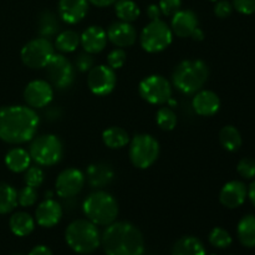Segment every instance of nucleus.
<instances>
[{
	"instance_id": "393cba45",
	"label": "nucleus",
	"mask_w": 255,
	"mask_h": 255,
	"mask_svg": "<svg viewBox=\"0 0 255 255\" xmlns=\"http://www.w3.org/2000/svg\"><path fill=\"white\" fill-rule=\"evenodd\" d=\"M172 255H206V248L196 237H182L173 246Z\"/></svg>"
},
{
	"instance_id": "f03ea898",
	"label": "nucleus",
	"mask_w": 255,
	"mask_h": 255,
	"mask_svg": "<svg viewBox=\"0 0 255 255\" xmlns=\"http://www.w3.org/2000/svg\"><path fill=\"white\" fill-rule=\"evenodd\" d=\"M101 244L106 255H142L144 252L141 231L128 222H114L107 226Z\"/></svg>"
},
{
	"instance_id": "9d476101",
	"label": "nucleus",
	"mask_w": 255,
	"mask_h": 255,
	"mask_svg": "<svg viewBox=\"0 0 255 255\" xmlns=\"http://www.w3.org/2000/svg\"><path fill=\"white\" fill-rule=\"evenodd\" d=\"M142 99L151 105H163L172 97L171 82L162 75H149L144 77L138 86Z\"/></svg>"
},
{
	"instance_id": "dca6fc26",
	"label": "nucleus",
	"mask_w": 255,
	"mask_h": 255,
	"mask_svg": "<svg viewBox=\"0 0 255 255\" xmlns=\"http://www.w3.org/2000/svg\"><path fill=\"white\" fill-rule=\"evenodd\" d=\"M107 39L117 47H128L136 42L137 32L131 22L116 21L110 25Z\"/></svg>"
},
{
	"instance_id": "423d86ee",
	"label": "nucleus",
	"mask_w": 255,
	"mask_h": 255,
	"mask_svg": "<svg viewBox=\"0 0 255 255\" xmlns=\"http://www.w3.org/2000/svg\"><path fill=\"white\" fill-rule=\"evenodd\" d=\"M29 153L39 166L50 167L61 161L64 146L61 139L55 134H44L32 141Z\"/></svg>"
},
{
	"instance_id": "9b49d317",
	"label": "nucleus",
	"mask_w": 255,
	"mask_h": 255,
	"mask_svg": "<svg viewBox=\"0 0 255 255\" xmlns=\"http://www.w3.org/2000/svg\"><path fill=\"white\" fill-rule=\"evenodd\" d=\"M47 76L57 90H66L75 81V69L71 62L61 54H54L46 65Z\"/></svg>"
},
{
	"instance_id": "79ce46f5",
	"label": "nucleus",
	"mask_w": 255,
	"mask_h": 255,
	"mask_svg": "<svg viewBox=\"0 0 255 255\" xmlns=\"http://www.w3.org/2000/svg\"><path fill=\"white\" fill-rule=\"evenodd\" d=\"M233 12V5L228 1V0H219L217 1L216 6H214V14L221 19H226V17L231 16Z\"/></svg>"
},
{
	"instance_id": "2eb2a0df",
	"label": "nucleus",
	"mask_w": 255,
	"mask_h": 255,
	"mask_svg": "<svg viewBox=\"0 0 255 255\" xmlns=\"http://www.w3.org/2000/svg\"><path fill=\"white\" fill-rule=\"evenodd\" d=\"M62 218V207L57 201L46 198L37 206L35 212V219L37 224L44 228H52Z\"/></svg>"
},
{
	"instance_id": "aec40b11",
	"label": "nucleus",
	"mask_w": 255,
	"mask_h": 255,
	"mask_svg": "<svg viewBox=\"0 0 255 255\" xmlns=\"http://www.w3.org/2000/svg\"><path fill=\"white\" fill-rule=\"evenodd\" d=\"M198 27V17L192 10H179L172 17L171 30L178 37H189Z\"/></svg>"
},
{
	"instance_id": "1a4fd4ad",
	"label": "nucleus",
	"mask_w": 255,
	"mask_h": 255,
	"mask_svg": "<svg viewBox=\"0 0 255 255\" xmlns=\"http://www.w3.org/2000/svg\"><path fill=\"white\" fill-rule=\"evenodd\" d=\"M55 54V47L46 37H37L24 45L21 60L30 69H44Z\"/></svg>"
},
{
	"instance_id": "6e6552de",
	"label": "nucleus",
	"mask_w": 255,
	"mask_h": 255,
	"mask_svg": "<svg viewBox=\"0 0 255 255\" xmlns=\"http://www.w3.org/2000/svg\"><path fill=\"white\" fill-rule=\"evenodd\" d=\"M173 40L171 27L163 20H152L143 27L139 36V42L144 51L156 54L166 50Z\"/></svg>"
},
{
	"instance_id": "cd10ccee",
	"label": "nucleus",
	"mask_w": 255,
	"mask_h": 255,
	"mask_svg": "<svg viewBox=\"0 0 255 255\" xmlns=\"http://www.w3.org/2000/svg\"><path fill=\"white\" fill-rule=\"evenodd\" d=\"M219 141H221L223 148L229 152L238 151L242 147V143H243L241 132L237 129V127L231 126V125L224 126L221 129V132H219Z\"/></svg>"
},
{
	"instance_id": "49530a36",
	"label": "nucleus",
	"mask_w": 255,
	"mask_h": 255,
	"mask_svg": "<svg viewBox=\"0 0 255 255\" xmlns=\"http://www.w3.org/2000/svg\"><path fill=\"white\" fill-rule=\"evenodd\" d=\"M91 4H94L95 6L99 7H105V6H110L111 4H114L116 0H89Z\"/></svg>"
},
{
	"instance_id": "a18cd8bd",
	"label": "nucleus",
	"mask_w": 255,
	"mask_h": 255,
	"mask_svg": "<svg viewBox=\"0 0 255 255\" xmlns=\"http://www.w3.org/2000/svg\"><path fill=\"white\" fill-rule=\"evenodd\" d=\"M60 116H61V111H60V109L57 106H52V107H49V109H47L46 119L57 120V119H60Z\"/></svg>"
},
{
	"instance_id": "4be33fe9",
	"label": "nucleus",
	"mask_w": 255,
	"mask_h": 255,
	"mask_svg": "<svg viewBox=\"0 0 255 255\" xmlns=\"http://www.w3.org/2000/svg\"><path fill=\"white\" fill-rule=\"evenodd\" d=\"M115 177L114 168L111 164L105 162H96L87 167L86 177L87 182L92 188H104L107 184L111 183Z\"/></svg>"
},
{
	"instance_id": "09e8293b",
	"label": "nucleus",
	"mask_w": 255,
	"mask_h": 255,
	"mask_svg": "<svg viewBox=\"0 0 255 255\" xmlns=\"http://www.w3.org/2000/svg\"><path fill=\"white\" fill-rule=\"evenodd\" d=\"M191 37H193V40H196V41H202V40L204 39V34L199 27H197V29L192 32Z\"/></svg>"
},
{
	"instance_id": "f257e3e1",
	"label": "nucleus",
	"mask_w": 255,
	"mask_h": 255,
	"mask_svg": "<svg viewBox=\"0 0 255 255\" xmlns=\"http://www.w3.org/2000/svg\"><path fill=\"white\" fill-rule=\"evenodd\" d=\"M40 119L27 106H5L0 109V139L11 144L26 143L34 138Z\"/></svg>"
},
{
	"instance_id": "7ed1b4c3",
	"label": "nucleus",
	"mask_w": 255,
	"mask_h": 255,
	"mask_svg": "<svg viewBox=\"0 0 255 255\" xmlns=\"http://www.w3.org/2000/svg\"><path fill=\"white\" fill-rule=\"evenodd\" d=\"M208 77L209 69L206 62L202 60H184L174 69L172 81L182 94L192 95L206 85Z\"/></svg>"
},
{
	"instance_id": "6ab92c4d",
	"label": "nucleus",
	"mask_w": 255,
	"mask_h": 255,
	"mask_svg": "<svg viewBox=\"0 0 255 255\" xmlns=\"http://www.w3.org/2000/svg\"><path fill=\"white\" fill-rule=\"evenodd\" d=\"M89 11V0H60L59 16L67 24H77Z\"/></svg>"
},
{
	"instance_id": "a878e982",
	"label": "nucleus",
	"mask_w": 255,
	"mask_h": 255,
	"mask_svg": "<svg viewBox=\"0 0 255 255\" xmlns=\"http://www.w3.org/2000/svg\"><path fill=\"white\" fill-rule=\"evenodd\" d=\"M239 242L247 248L255 247V216L248 214L239 221L237 227Z\"/></svg>"
},
{
	"instance_id": "b1692460",
	"label": "nucleus",
	"mask_w": 255,
	"mask_h": 255,
	"mask_svg": "<svg viewBox=\"0 0 255 255\" xmlns=\"http://www.w3.org/2000/svg\"><path fill=\"white\" fill-rule=\"evenodd\" d=\"M9 227L15 236L26 237L34 231L35 221L26 212H16L10 217Z\"/></svg>"
},
{
	"instance_id": "ddd939ff",
	"label": "nucleus",
	"mask_w": 255,
	"mask_h": 255,
	"mask_svg": "<svg viewBox=\"0 0 255 255\" xmlns=\"http://www.w3.org/2000/svg\"><path fill=\"white\" fill-rule=\"evenodd\" d=\"M85 174L77 168H67L56 179V192L61 198H72L81 192L85 186Z\"/></svg>"
},
{
	"instance_id": "37998d69",
	"label": "nucleus",
	"mask_w": 255,
	"mask_h": 255,
	"mask_svg": "<svg viewBox=\"0 0 255 255\" xmlns=\"http://www.w3.org/2000/svg\"><path fill=\"white\" fill-rule=\"evenodd\" d=\"M161 9L157 4H151L148 7H147V16L152 20H158L159 16H161Z\"/></svg>"
},
{
	"instance_id": "473e14b6",
	"label": "nucleus",
	"mask_w": 255,
	"mask_h": 255,
	"mask_svg": "<svg viewBox=\"0 0 255 255\" xmlns=\"http://www.w3.org/2000/svg\"><path fill=\"white\" fill-rule=\"evenodd\" d=\"M156 122L163 131H172L177 126V116L169 107H161L156 114Z\"/></svg>"
},
{
	"instance_id": "a19ab883",
	"label": "nucleus",
	"mask_w": 255,
	"mask_h": 255,
	"mask_svg": "<svg viewBox=\"0 0 255 255\" xmlns=\"http://www.w3.org/2000/svg\"><path fill=\"white\" fill-rule=\"evenodd\" d=\"M233 7L244 15H252L255 12V0H233Z\"/></svg>"
},
{
	"instance_id": "f704fd0d",
	"label": "nucleus",
	"mask_w": 255,
	"mask_h": 255,
	"mask_svg": "<svg viewBox=\"0 0 255 255\" xmlns=\"http://www.w3.org/2000/svg\"><path fill=\"white\" fill-rule=\"evenodd\" d=\"M44 171L37 166L29 167V168L25 171V184L29 187H32V188H37V187L41 186L42 182H44Z\"/></svg>"
},
{
	"instance_id": "de8ad7c7",
	"label": "nucleus",
	"mask_w": 255,
	"mask_h": 255,
	"mask_svg": "<svg viewBox=\"0 0 255 255\" xmlns=\"http://www.w3.org/2000/svg\"><path fill=\"white\" fill-rule=\"evenodd\" d=\"M248 197H249V199H251L252 204H253V206L255 207V179L253 182H252L251 186H249Z\"/></svg>"
},
{
	"instance_id": "58836bf2",
	"label": "nucleus",
	"mask_w": 255,
	"mask_h": 255,
	"mask_svg": "<svg viewBox=\"0 0 255 255\" xmlns=\"http://www.w3.org/2000/svg\"><path fill=\"white\" fill-rule=\"evenodd\" d=\"M158 6L162 14L166 16H173L177 11L181 10L182 0H161Z\"/></svg>"
},
{
	"instance_id": "ea45409f",
	"label": "nucleus",
	"mask_w": 255,
	"mask_h": 255,
	"mask_svg": "<svg viewBox=\"0 0 255 255\" xmlns=\"http://www.w3.org/2000/svg\"><path fill=\"white\" fill-rule=\"evenodd\" d=\"M75 64H76V69L79 70V71L87 72L94 67L95 60L91 54L85 51L76 57V62H75Z\"/></svg>"
},
{
	"instance_id": "f3484780",
	"label": "nucleus",
	"mask_w": 255,
	"mask_h": 255,
	"mask_svg": "<svg viewBox=\"0 0 255 255\" xmlns=\"http://www.w3.org/2000/svg\"><path fill=\"white\" fill-rule=\"evenodd\" d=\"M248 197V188L241 181H231L226 183L219 194V201L224 207L234 209L241 207Z\"/></svg>"
},
{
	"instance_id": "603ef678",
	"label": "nucleus",
	"mask_w": 255,
	"mask_h": 255,
	"mask_svg": "<svg viewBox=\"0 0 255 255\" xmlns=\"http://www.w3.org/2000/svg\"><path fill=\"white\" fill-rule=\"evenodd\" d=\"M213 255H214V254H213Z\"/></svg>"
},
{
	"instance_id": "8fccbe9b",
	"label": "nucleus",
	"mask_w": 255,
	"mask_h": 255,
	"mask_svg": "<svg viewBox=\"0 0 255 255\" xmlns=\"http://www.w3.org/2000/svg\"><path fill=\"white\" fill-rule=\"evenodd\" d=\"M211 1H218V0H211Z\"/></svg>"
},
{
	"instance_id": "f8f14e48",
	"label": "nucleus",
	"mask_w": 255,
	"mask_h": 255,
	"mask_svg": "<svg viewBox=\"0 0 255 255\" xmlns=\"http://www.w3.org/2000/svg\"><path fill=\"white\" fill-rule=\"evenodd\" d=\"M87 86L96 96H107L116 86L115 70L106 65L94 66L87 75Z\"/></svg>"
},
{
	"instance_id": "20e7f679",
	"label": "nucleus",
	"mask_w": 255,
	"mask_h": 255,
	"mask_svg": "<svg viewBox=\"0 0 255 255\" xmlns=\"http://www.w3.org/2000/svg\"><path fill=\"white\" fill-rule=\"evenodd\" d=\"M65 239L70 248L79 254H91L101 244V236L96 224L89 219H76L69 224Z\"/></svg>"
},
{
	"instance_id": "412c9836",
	"label": "nucleus",
	"mask_w": 255,
	"mask_h": 255,
	"mask_svg": "<svg viewBox=\"0 0 255 255\" xmlns=\"http://www.w3.org/2000/svg\"><path fill=\"white\" fill-rule=\"evenodd\" d=\"M82 47L89 54H99L106 47L107 32L101 26H90L80 36Z\"/></svg>"
},
{
	"instance_id": "0eeeda50",
	"label": "nucleus",
	"mask_w": 255,
	"mask_h": 255,
	"mask_svg": "<svg viewBox=\"0 0 255 255\" xmlns=\"http://www.w3.org/2000/svg\"><path fill=\"white\" fill-rule=\"evenodd\" d=\"M159 156V143L147 133L136 134L129 144V159L139 169L149 168Z\"/></svg>"
},
{
	"instance_id": "5701e85b",
	"label": "nucleus",
	"mask_w": 255,
	"mask_h": 255,
	"mask_svg": "<svg viewBox=\"0 0 255 255\" xmlns=\"http://www.w3.org/2000/svg\"><path fill=\"white\" fill-rule=\"evenodd\" d=\"M31 163V156L29 152L24 148H12L5 156V164L7 168L15 173L25 172Z\"/></svg>"
},
{
	"instance_id": "4c0bfd02",
	"label": "nucleus",
	"mask_w": 255,
	"mask_h": 255,
	"mask_svg": "<svg viewBox=\"0 0 255 255\" xmlns=\"http://www.w3.org/2000/svg\"><path fill=\"white\" fill-rule=\"evenodd\" d=\"M126 62V52L122 49H115L107 56V64L111 69H121Z\"/></svg>"
},
{
	"instance_id": "39448f33",
	"label": "nucleus",
	"mask_w": 255,
	"mask_h": 255,
	"mask_svg": "<svg viewBox=\"0 0 255 255\" xmlns=\"http://www.w3.org/2000/svg\"><path fill=\"white\" fill-rule=\"evenodd\" d=\"M85 216L96 226H110L119 216V203L114 196L105 191L90 194L82 204Z\"/></svg>"
},
{
	"instance_id": "2f4dec72",
	"label": "nucleus",
	"mask_w": 255,
	"mask_h": 255,
	"mask_svg": "<svg viewBox=\"0 0 255 255\" xmlns=\"http://www.w3.org/2000/svg\"><path fill=\"white\" fill-rule=\"evenodd\" d=\"M37 26H39V34L46 39L55 36L60 29L59 20H57L56 15L52 14L51 11H44L40 15Z\"/></svg>"
},
{
	"instance_id": "c03bdc74",
	"label": "nucleus",
	"mask_w": 255,
	"mask_h": 255,
	"mask_svg": "<svg viewBox=\"0 0 255 255\" xmlns=\"http://www.w3.org/2000/svg\"><path fill=\"white\" fill-rule=\"evenodd\" d=\"M29 255H52L51 249L45 246H37L31 249Z\"/></svg>"
},
{
	"instance_id": "bb28decb",
	"label": "nucleus",
	"mask_w": 255,
	"mask_h": 255,
	"mask_svg": "<svg viewBox=\"0 0 255 255\" xmlns=\"http://www.w3.org/2000/svg\"><path fill=\"white\" fill-rule=\"evenodd\" d=\"M102 141L111 149L124 148L129 142L128 132L122 127H110V128L105 129L104 133H102Z\"/></svg>"
},
{
	"instance_id": "3c124183",
	"label": "nucleus",
	"mask_w": 255,
	"mask_h": 255,
	"mask_svg": "<svg viewBox=\"0 0 255 255\" xmlns=\"http://www.w3.org/2000/svg\"><path fill=\"white\" fill-rule=\"evenodd\" d=\"M14 255H22V254H14Z\"/></svg>"
},
{
	"instance_id": "7c9ffc66",
	"label": "nucleus",
	"mask_w": 255,
	"mask_h": 255,
	"mask_svg": "<svg viewBox=\"0 0 255 255\" xmlns=\"http://www.w3.org/2000/svg\"><path fill=\"white\" fill-rule=\"evenodd\" d=\"M80 45L79 32L74 30H65L57 35L55 40V47L61 52H74Z\"/></svg>"
},
{
	"instance_id": "c756f323",
	"label": "nucleus",
	"mask_w": 255,
	"mask_h": 255,
	"mask_svg": "<svg viewBox=\"0 0 255 255\" xmlns=\"http://www.w3.org/2000/svg\"><path fill=\"white\" fill-rule=\"evenodd\" d=\"M115 11L121 21L126 22L134 21L141 14L138 5L133 0H119L115 5Z\"/></svg>"
},
{
	"instance_id": "72a5a7b5",
	"label": "nucleus",
	"mask_w": 255,
	"mask_h": 255,
	"mask_svg": "<svg viewBox=\"0 0 255 255\" xmlns=\"http://www.w3.org/2000/svg\"><path fill=\"white\" fill-rule=\"evenodd\" d=\"M209 243L213 247L218 249H226L228 247H231L232 242V236L226 231V229L221 228V227H217L213 231L209 233Z\"/></svg>"
},
{
	"instance_id": "c85d7f7f",
	"label": "nucleus",
	"mask_w": 255,
	"mask_h": 255,
	"mask_svg": "<svg viewBox=\"0 0 255 255\" xmlns=\"http://www.w3.org/2000/svg\"><path fill=\"white\" fill-rule=\"evenodd\" d=\"M17 206V192L10 184L0 182V214L14 211Z\"/></svg>"
},
{
	"instance_id": "4468645a",
	"label": "nucleus",
	"mask_w": 255,
	"mask_h": 255,
	"mask_svg": "<svg viewBox=\"0 0 255 255\" xmlns=\"http://www.w3.org/2000/svg\"><path fill=\"white\" fill-rule=\"evenodd\" d=\"M54 97L52 86L45 80H34L24 90V100L31 109H44L50 105Z\"/></svg>"
},
{
	"instance_id": "c9c22d12",
	"label": "nucleus",
	"mask_w": 255,
	"mask_h": 255,
	"mask_svg": "<svg viewBox=\"0 0 255 255\" xmlns=\"http://www.w3.org/2000/svg\"><path fill=\"white\" fill-rule=\"evenodd\" d=\"M37 201V192L36 188H32V187H24L22 189H20L19 193H17V203L21 207H31L36 203Z\"/></svg>"
},
{
	"instance_id": "e433bc0d",
	"label": "nucleus",
	"mask_w": 255,
	"mask_h": 255,
	"mask_svg": "<svg viewBox=\"0 0 255 255\" xmlns=\"http://www.w3.org/2000/svg\"><path fill=\"white\" fill-rule=\"evenodd\" d=\"M237 172L244 179L255 178V159L249 157L242 158L237 166Z\"/></svg>"
},
{
	"instance_id": "a211bd4d",
	"label": "nucleus",
	"mask_w": 255,
	"mask_h": 255,
	"mask_svg": "<svg viewBox=\"0 0 255 255\" xmlns=\"http://www.w3.org/2000/svg\"><path fill=\"white\" fill-rule=\"evenodd\" d=\"M192 107L199 116L212 117L221 109V100L216 92L209 90H199L192 100Z\"/></svg>"
}]
</instances>
